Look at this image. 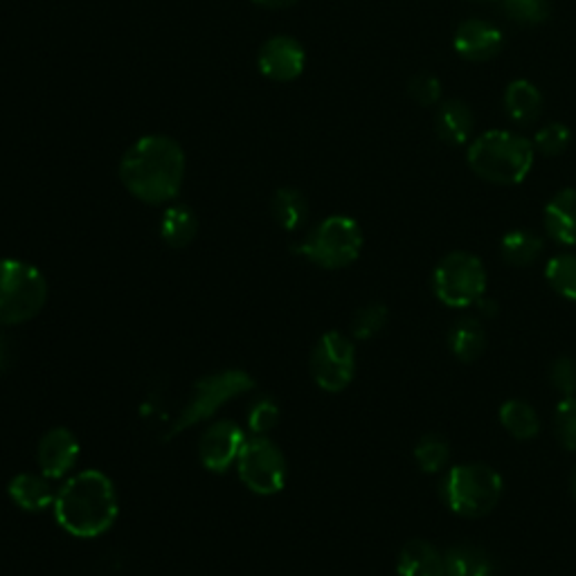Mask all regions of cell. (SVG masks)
I'll return each instance as SVG.
<instances>
[{
  "label": "cell",
  "mask_w": 576,
  "mask_h": 576,
  "mask_svg": "<svg viewBox=\"0 0 576 576\" xmlns=\"http://www.w3.org/2000/svg\"><path fill=\"white\" fill-rule=\"evenodd\" d=\"M120 180L129 195L142 203H169L180 195L185 153L180 145L167 136H145L122 156Z\"/></svg>",
  "instance_id": "obj_1"
},
{
  "label": "cell",
  "mask_w": 576,
  "mask_h": 576,
  "mask_svg": "<svg viewBox=\"0 0 576 576\" xmlns=\"http://www.w3.org/2000/svg\"><path fill=\"white\" fill-rule=\"evenodd\" d=\"M54 518L75 538L107 534L120 514L116 487L107 473L86 468L70 475L54 498Z\"/></svg>",
  "instance_id": "obj_2"
},
{
  "label": "cell",
  "mask_w": 576,
  "mask_h": 576,
  "mask_svg": "<svg viewBox=\"0 0 576 576\" xmlns=\"http://www.w3.org/2000/svg\"><path fill=\"white\" fill-rule=\"evenodd\" d=\"M534 145L512 131H487L473 140L468 167L487 182L518 185L534 167Z\"/></svg>",
  "instance_id": "obj_3"
},
{
  "label": "cell",
  "mask_w": 576,
  "mask_h": 576,
  "mask_svg": "<svg viewBox=\"0 0 576 576\" xmlns=\"http://www.w3.org/2000/svg\"><path fill=\"white\" fill-rule=\"evenodd\" d=\"M503 477L487 464H459L441 483L446 507L461 518H483L496 509L503 496Z\"/></svg>",
  "instance_id": "obj_4"
},
{
  "label": "cell",
  "mask_w": 576,
  "mask_h": 576,
  "mask_svg": "<svg viewBox=\"0 0 576 576\" xmlns=\"http://www.w3.org/2000/svg\"><path fill=\"white\" fill-rule=\"evenodd\" d=\"M48 302L43 272L23 259H0V327L32 320Z\"/></svg>",
  "instance_id": "obj_5"
},
{
  "label": "cell",
  "mask_w": 576,
  "mask_h": 576,
  "mask_svg": "<svg viewBox=\"0 0 576 576\" xmlns=\"http://www.w3.org/2000/svg\"><path fill=\"white\" fill-rule=\"evenodd\" d=\"M363 250V230L351 217H327L320 221L302 241L296 252L307 257L311 264L338 270L358 259Z\"/></svg>",
  "instance_id": "obj_6"
},
{
  "label": "cell",
  "mask_w": 576,
  "mask_h": 576,
  "mask_svg": "<svg viewBox=\"0 0 576 576\" xmlns=\"http://www.w3.org/2000/svg\"><path fill=\"white\" fill-rule=\"evenodd\" d=\"M255 388V378L244 369H226L197 380L195 390H191L189 404L182 408L176 426L169 435H178L189 426H197L203 419L217 415L228 401L250 393Z\"/></svg>",
  "instance_id": "obj_7"
},
{
  "label": "cell",
  "mask_w": 576,
  "mask_h": 576,
  "mask_svg": "<svg viewBox=\"0 0 576 576\" xmlns=\"http://www.w3.org/2000/svg\"><path fill=\"white\" fill-rule=\"evenodd\" d=\"M433 288L446 307L466 309L487 294V268L470 252H450L437 264Z\"/></svg>",
  "instance_id": "obj_8"
},
{
  "label": "cell",
  "mask_w": 576,
  "mask_h": 576,
  "mask_svg": "<svg viewBox=\"0 0 576 576\" xmlns=\"http://www.w3.org/2000/svg\"><path fill=\"white\" fill-rule=\"evenodd\" d=\"M237 470L241 483L257 496H277L286 487V457L268 437H252L244 444Z\"/></svg>",
  "instance_id": "obj_9"
},
{
  "label": "cell",
  "mask_w": 576,
  "mask_h": 576,
  "mask_svg": "<svg viewBox=\"0 0 576 576\" xmlns=\"http://www.w3.org/2000/svg\"><path fill=\"white\" fill-rule=\"evenodd\" d=\"M311 376L316 386L325 393H342L349 388L356 374V347L354 340L340 331H327L320 336L311 351Z\"/></svg>",
  "instance_id": "obj_10"
},
{
  "label": "cell",
  "mask_w": 576,
  "mask_h": 576,
  "mask_svg": "<svg viewBox=\"0 0 576 576\" xmlns=\"http://www.w3.org/2000/svg\"><path fill=\"white\" fill-rule=\"evenodd\" d=\"M246 441H248L246 433L239 424L230 419L210 424L208 430L201 435V444H199L201 464L210 473H226L232 464H237Z\"/></svg>",
  "instance_id": "obj_11"
},
{
  "label": "cell",
  "mask_w": 576,
  "mask_h": 576,
  "mask_svg": "<svg viewBox=\"0 0 576 576\" xmlns=\"http://www.w3.org/2000/svg\"><path fill=\"white\" fill-rule=\"evenodd\" d=\"M259 70L272 81H294L305 72L307 52L291 37H272L259 50Z\"/></svg>",
  "instance_id": "obj_12"
},
{
  "label": "cell",
  "mask_w": 576,
  "mask_h": 576,
  "mask_svg": "<svg viewBox=\"0 0 576 576\" xmlns=\"http://www.w3.org/2000/svg\"><path fill=\"white\" fill-rule=\"evenodd\" d=\"M79 453H81V446L72 430L61 426L52 428L41 437L37 448L39 473L46 475L48 479L66 477L75 468Z\"/></svg>",
  "instance_id": "obj_13"
},
{
  "label": "cell",
  "mask_w": 576,
  "mask_h": 576,
  "mask_svg": "<svg viewBox=\"0 0 576 576\" xmlns=\"http://www.w3.org/2000/svg\"><path fill=\"white\" fill-rule=\"evenodd\" d=\"M453 46L461 59L483 63V61H489L500 54V50L505 46V37L489 21L468 19L457 28Z\"/></svg>",
  "instance_id": "obj_14"
},
{
  "label": "cell",
  "mask_w": 576,
  "mask_h": 576,
  "mask_svg": "<svg viewBox=\"0 0 576 576\" xmlns=\"http://www.w3.org/2000/svg\"><path fill=\"white\" fill-rule=\"evenodd\" d=\"M8 494L19 509L30 514H39L52 507L57 498V491L52 489L50 479L41 473H19L17 477H12Z\"/></svg>",
  "instance_id": "obj_15"
},
{
  "label": "cell",
  "mask_w": 576,
  "mask_h": 576,
  "mask_svg": "<svg viewBox=\"0 0 576 576\" xmlns=\"http://www.w3.org/2000/svg\"><path fill=\"white\" fill-rule=\"evenodd\" d=\"M545 230L554 241L563 246H576V187L560 189L547 203Z\"/></svg>",
  "instance_id": "obj_16"
},
{
  "label": "cell",
  "mask_w": 576,
  "mask_h": 576,
  "mask_svg": "<svg viewBox=\"0 0 576 576\" xmlns=\"http://www.w3.org/2000/svg\"><path fill=\"white\" fill-rule=\"evenodd\" d=\"M399 576H446L444 556L435 545L426 540H410L399 552L397 560Z\"/></svg>",
  "instance_id": "obj_17"
},
{
  "label": "cell",
  "mask_w": 576,
  "mask_h": 576,
  "mask_svg": "<svg viewBox=\"0 0 576 576\" xmlns=\"http://www.w3.org/2000/svg\"><path fill=\"white\" fill-rule=\"evenodd\" d=\"M446 576H491L496 569L494 558L487 549L461 543L444 554Z\"/></svg>",
  "instance_id": "obj_18"
},
{
  "label": "cell",
  "mask_w": 576,
  "mask_h": 576,
  "mask_svg": "<svg viewBox=\"0 0 576 576\" xmlns=\"http://www.w3.org/2000/svg\"><path fill=\"white\" fill-rule=\"evenodd\" d=\"M505 111L518 125L536 122L543 111L540 90L527 79L512 81L505 90Z\"/></svg>",
  "instance_id": "obj_19"
},
{
  "label": "cell",
  "mask_w": 576,
  "mask_h": 576,
  "mask_svg": "<svg viewBox=\"0 0 576 576\" xmlns=\"http://www.w3.org/2000/svg\"><path fill=\"white\" fill-rule=\"evenodd\" d=\"M448 347L461 363H473L487 349V334L477 318H459L448 334Z\"/></svg>",
  "instance_id": "obj_20"
},
{
  "label": "cell",
  "mask_w": 576,
  "mask_h": 576,
  "mask_svg": "<svg viewBox=\"0 0 576 576\" xmlns=\"http://www.w3.org/2000/svg\"><path fill=\"white\" fill-rule=\"evenodd\" d=\"M475 127L470 107L461 100H448L437 111V133L448 145H466Z\"/></svg>",
  "instance_id": "obj_21"
},
{
  "label": "cell",
  "mask_w": 576,
  "mask_h": 576,
  "mask_svg": "<svg viewBox=\"0 0 576 576\" xmlns=\"http://www.w3.org/2000/svg\"><path fill=\"white\" fill-rule=\"evenodd\" d=\"M199 232L197 215L191 212L187 206H171L162 215L160 221V237L171 248H185L195 241Z\"/></svg>",
  "instance_id": "obj_22"
},
{
  "label": "cell",
  "mask_w": 576,
  "mask_h": 576,
  "mask_svg": "<svg viewBox=\"0 0 576 576\" xmlns=\"http://www.w3.org/2000/svg\"><path fill=\"white\" fill-rule=\"evenodd\" d=\"M272 217L288 232L302 228L309 217V203L302 191L294 187L277 189L272 197Z\"/></svg>",
  "instance_id": "obj_23"
},
{
  "label": "cell",
  "mask_w": 576,
  "mask_h": 576,
  "mask_svg": "<svg viewBox=\"0 0 576 576\" xmlns=\"http://www.w3.org/2000/svg\"><path fill=\"white\" fill-rule=\"evenodd\" d=\"M500 424L518 441H529L540 433L538 413L527 401H520V399H512L503 404Z\"/></svg>",
  "instance_id": "obj_24"
},
{
  "label": "cell",
  "mask_w": 576,
  "mask_h": 576,
  "mask_svg": "<svg viewBox=\"0 0 576 576\" xmlns=\"http://www.w3.org/2000/svg\"><path fill=\"white\" fill-rule=\"evenodd\" d=\"M500 252L512 266H532L543 252V239L532 230H512L503 237Z\"/></svg>",
  "instance_id": "obj_25"
},
{
  "label": "cell",
  "mask_w": 576,
  "mask_h": 576,
  "mask_svg": "<svg viewBox=\"0 0 576 576\" xmlns=\"http://www.w3.org/2000/svg\"><path fill=\"white\" fill-rule=\"evenodd\" d=\"M545 277L558 296L576 302V255L563 252L547 261Z\"/></svg>",
  "instance_id": "obj_26"
},
{
  "label": "cell",
  "mask_w": 576,
  "mask_h": 576,
  "mask_svg": "<svg viewBox=\"0 0 576 576\" xmlns=\"http://www.w3.org/2000/svg\"><path fill=\"white\" fill-rule=\"evenodd\" d=\"M415 459L419 464V468L424 473H439L441 468H446L448 459H450V444L444 435L439 433H430L424 435L419 439V444L415 446Z\"/></svg>",
  "instance_id": "obj_27"
},
{
  "label": "cell",
  "mask_w": 576,
  "mask_h": 576,
  "mask_svg": "<svg viewBox=\"0 0 576 576\" xmlns=\"http://www.w3.org/2000/svg\"><path fill=\"white\" fill-rule=\"evenodd\" d=\"M388 307L386 305H365L363 309L356 311V316L351 318V338L356 340H369L374 336H378L388 325Z\"/></svg>",
  "instance_id": "obj_28"
},
{
  "label": "cell",
  "mask_w": 576,
  "mask_h": 576,
  "mask_svg": "<svg viewBox=\"0 0 576 576\" xmlns=\"http://www.w3.org/2000/svg\"><path fill=\"white\" fill-rule=\"evenodd\" d=\"M503 8L520 26H540L552 14L549 0H503Z\"/></svg>",
  "instance_id": "obj_29"
},
{
  "label": "cell",
  "mask_w": 576,
  "mask_h": 576,
  "mask_svg": "<svg viewBox=\"0 0 576 576\" xmlns=\"http://www.w3.org/2000/svg\"><path fill=\"white\" fill-rule=\"evenodd\" d=\"M554 430L565 450H576V395L563 397L554 415Z\"/></svg>",
  "instance_id": "obj_30"
},
{
  "label": "cell",
  "mask_w": 576,
  "mask_h": 576,
  "mask_svg": "<svg viewBox=\"0 0 576 576\" xmlns=\"http://www.w3.org/2000/svg\"><path fill=\"white\" fill-rule=\"evenodd\" d=\"M246 421H248V430L255 437H266L270 430H275L279 421V406L272 399L261 397L250 406Z\"/></svg>",
  "instance_id": "obj_31"
},
{
  "label": "cell",
  "mask_w": 576,
  "mask_h": 576,
  "mask_svg": "<svg viewBox=\"0 0 576 576\" xmlns=\"http://www.w3.org/2000/svg\"><path fill=\"white\" fill-rule=\"evenodd\" d=\"M569 140H572V131L565 125L554 122V125L543 127L536 133L534 149L540 151L543 156H558V153H563L569 147Z\"/></svg>",
  "instance_id": "obj_32"
},
{
  "label": "cell",
  "mask_w": 576,
  "mask_h": 576,
  "mask_svg": "<svg viewBox=\"0 0 576 576\" xmlns=\"http://www.w3.org/2000/svg\"><path fill=\"white\" fill-rule=\"evenodd\" d=\"M552 388L563 397L576 395V360L569 356H560L549 367Z\"/></svg>",
  "instance_id": "obj_33"
},
{
  "label": "cell",
  "mask_w": 576,
  "mask_h": 576,
  "mask_svg": "<svg viewBox=\"0 0 576 576\" xmlns=\"http://www.w3.org/2000/svg\"><path fill=\"white\" fill-rule=\"evenodd\" d=\"M408 95L421 107H435L441 98V81L428 72L415 75L408 81Z\"/></svg>",
  "instance_id": "obj_34"
},
{
  "label": "cell",
  "mask_w": 576,
  "mask_h": 576,
  "mask_svg": "<svg viewBox=\"0 0 576 576\" xmlns=\"http://www.w3.org/2000/svg\"><path fill=\"white\" fill-rule=\"evenodd\" d=\"M12 363V342L10 338L0 331V374H3Z\"/></svg>",
  "instance_id": "obj_35"
},
{
  "label": "cell",
  "mask_w": 576,
  "mask_h": 576,
  "mask_svg": "<svg viewBox=\"0 0 576 576\" xmlns=\"http://www.w3.org/2000/svg\"><path fill=\"white\" fill-rule=\"evenodd\" d=\"M475 307H477V311L483 314L485 318H496V316H498V302L491 300V298H487V296L479 298V300L475 302Z\"/></svg>",
  "instance_id": "obj_36"
},
{
  "label": "cell",
  "mask_w": 576,
  "mask_h": 576,
  "mask_svg": "<svg viewBox=\"0 0 576 576\" xmlns=\"http://www.w3.org/2000/svg\"><path fill=\"white\" fill-rule=\"evenodd\" d=\"M252 3H257L261 8H268V10H284V8L296 6L298 0H252Z\"/></svg>",
  "instance_id": "obj_37"
},
{
  "label": "cell",
  "mask_w": 576,
  "mask_h": 576,
  "mask_svg": "<svg viewBox=\"0 0 576 576\" xmlns=\"http://www.w3.org/2000/svg\"><path fill=\"white\" fill-rule=\"evenodd\" d=\"M569 489H572V496L576 500V468L572 470V479H569Z\"/></svg>",
  "instance_id": "obj_38"
},
{
  "label": "cell",
  "mask_w": 576,
  "mask_h": 576,
  "mask_svg": "<svg viewBox=\"0 0 576 576\" xmlns=\"http://www.w3.org/2000/svg\"><path fill=\"white\" fill-rule=\"evenodd\" d=\"M475 3H491V0H475Z\"/></svg>",
  "instance_id": "obj_39"
},
{
  "label": "cell",
  "mask_w": 576,
  "mask_h": 576,
  "mask_svg": "<svg viewBox=\"0 0 576 576\" xmlns=\"http://www.w3.org/2000/svg\"><path fill=\"white\" fill-rule=\"evenodd\" d=\"M491 576H500V574H498V572H494V574H491Z\"/></svg>",
  "instance_id": "obj_40"
}]
</instances>
